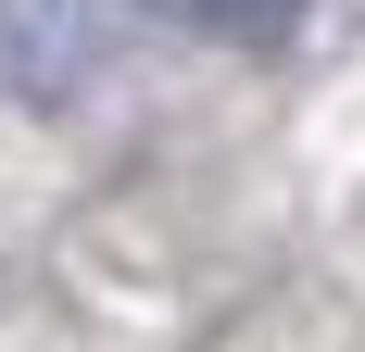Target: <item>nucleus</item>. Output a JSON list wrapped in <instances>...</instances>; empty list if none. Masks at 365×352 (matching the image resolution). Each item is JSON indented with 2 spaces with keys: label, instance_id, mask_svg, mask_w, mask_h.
Wrapping results in <instances>:
<instances>
[{
  "label": "nucleus",
  "instance_id": "nucleus-1",
  "mask_svg": "<svg viewBox=\"0 0 365 352\" xmlns=\"http://www.w3.org/2000/svg\"><path fill=\"white\" fill-rule=\"evenodd\" d=\"M126 26H139V0H0V101L63 113L126 51Z\"/></svg>",
  "mask_w": 365,
  "mask_h": 352
},
{
  "label": "nucleus",
  "instance_id": "nucleus-2",
  "mask_svg": "<svg viewBox=\"0 0 365 352\" xmlns=\"http://www.w3.org/2000/svg\"><path fill=\"white\" fill-rule=\"evenodd\" d=\"M189 26H215V38H240V51H264V38L302 26V0H189Z\"/></svg>",
  "mask_w": 365,
  "mask_h": 352
}]
</instances>
